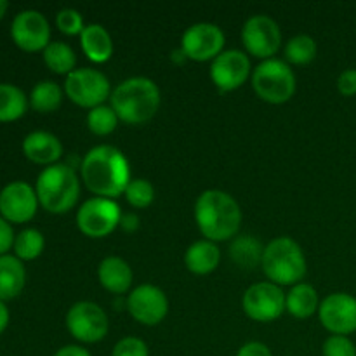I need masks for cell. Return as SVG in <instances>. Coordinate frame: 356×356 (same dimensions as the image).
Listing matches in <instances>:
<instances>
[{
    "instance_id": "obj_19",
    "label": "cell",
    "mask_w": 356,
    "mask_h": 356,
    "mask_svg": "<svg viewBox=\"0 0 356 356\" xmlns=\"http://www.w3.org/2000/svg\"><path fill=\"white\" fill-rule=\"evenodd\" d=\"M97 280L104 291L115 296H122L131 291L134 273L125 259L118 256H108L97 266Z\"/></svg>"
},
{
    "instance_id": "obj_20",
    "label": "cell",
    "mask_w": 356,
    "mask_h": 356,
    "mask_svg": "<svg viewBox=\"0 0 356 356\" xmlns=\"http://www.w3.org/2000/svg\"><path fill=\"white\" fill-rule=\"evenodd\" d=\"M219 263H221V250L218 243L211 240H197L184 252V266L190 273L198 277L211 275L212 271L218 270Z\"/></svg>"
},
{
    "instance_id": "obj_13",
    "label": "cell",
    "mask_w": 356,
    "mask_h": 356,
    "mask_svg": "<svg viewBox=\"0 0 356 356\" xmlns=\"http://www.w3.org/2000/svg\"><path fill=\"white\" fill-rule=\"evenodd\" d=\"M127 312L141 325H159L169 313V299H167L165 292L156 285H138L129 292Z\"/></svg>"
},
{
    "instance_id": "obj_33",
    "label": "cell",
    "mask_w": 356,
    "mask_h": 356,
    "mask_svg": "<svg viewBox=\"0 0 356 356\" xmlns=\"http://www.w3.org/2000/svg\"><path fill=\"white\" fill-rule=\"evenodd\" d=\"M323 356H356V346L348 336L327 337L322 346Z\"/></svg>"
},
{
    "instance_id": "obj_28",
    "label": "cell",
    "mask_w": 356,
    "mask_h": 356,
    "mask_svg": "<svg viewBox=\"0 0 356 356\" xmlns=\"http://www.w3.org/2000/svg\"><path fill=\"white\" fill-rule=\"evenodd\" d=\"M318 54V45L309 35H296L285 44V61L291 65H309Z\"/></svg>"
},
{
    "instance_id": "obj_31",
    "label": "cell",
    "mask_w": 356,
    "mask_h": 356,
    "mask_svg": "<svg viewBox=\"0 0 356 356\" xmlns=\"http://www.w3.org/2000/svg\"><path fill=\"white\" fill-rule=\"evenodd\" d=\"M124 197L127 204L134 209H146L153 204L155 200V188L148 179H131L124 191Z\"/></svg>"
},
{
    "instance_id": "obj_9",
    "label": "cell",
    "mask_w": 356,
    "mask_h": 356,
    "mask_svg": "<svg viewBox=\"0 0 356 356\" xmlns=\"http://www.w3.org/2000/svg\"><path fill=\"white\" fill-rule=\"evenodd\" d=\"M66 329L82 344L103 341L110 330L106 312L92 301H79L66 313Z\"/></svg>"
},
{
    "instance_id": "obj_2",
    "label": "cell",
    "mask_w": 356,
    "mask_h": 356,
    "mask_svg": "<svg viewBox=\"0 0 356 356\" xmlns=\"http://www.w3.org/2000/svg\"><path fill=\"white\" fill-rule=\"evenodd\" d=\"M193 216L205 240L216 243L235 238L242 225L238 202L222 190L202 191L195 202Z\"/></svg>"
},
{
    "instance_id": "obj_22",
    "label": "cell",
    "mask_w": 356,
    "mask_h": 356,
    "mask_svg": "<svg viewBox=\"0 0 356 356\" xmlns=\"http://www.w3.org/2000/svg\"><path fill=\"white\" fill-rule=\"evenodd\" d=\"M320 302L322 301L316 289L312 284L301 282L285 294V312L296 320H308L318 312Z\"/></svg>"
},
{
    "instance_id": "obj_29",
    "label": "cell",
    "mask_w": 356,
    "mask_h": 356,
    "mask_svg": "<svg viewBox=\"0 0 356 356\" xmlns=\"http://www.w3.org/2000/svg\"><path fill=\"white\" fill-rule=\"evenodd\" d=\"M45 238L38 229L26 228L14 238V254L19 261H33L44 252Z\"/></svg>"
},
{
    "instance_id": "obj_23",
    "label": "cell",
    "mask_w": 356,
    "mask_h": 356,
    "mask_svg": "<svg viewBox=\"0 0 356 356\" xmlns=\"http://www.w3.org/2000/svg\"><path fill=\"white\" fill-rule=\"evenodd\" d=\"M26 270L16 256H0V301H9L23 292Z\"/></svg>"
},
{
    "instance_id": "obj_41",
    "label": "cell",
    "mask_w": 356,
    "mask_h": 356,
    "mask_svg": "<svg viewBox=\"0 0 356 356\" xmlns=\"http://www.w3.org/2000/svg\"><path fill=\"white\" fill-rule=\"evenodd\" d=\"M7 9H9V3H7L6 0H0V19H2V17L6 16Z\"/></svg>"
},
{
    "instance_id": "obj_1",
    "label": "cell",
    "mask_w": 356,
    "mask_h": 356,
    "mask_svg": "<svg viewBox=\"0 0 356 356\" xmlns=\"http://www.w3.org/2000/svg\"><path fill=\"white\" fill-rule=\"evenodd\" d=\"M80 174L90 193L111 200L124 195L132 179L127 156L111 145L90 148L80 163Z\"/></svg>"
},
{
    "instance_id": "obj_10",
    "label": "cell",
    "mask_w": 356,
    "mask_h": 356,
    "mask_svg": "<svg viewBox=\"0 0 356 356\" xmlns=\"http://www.w3.org/2000/svg\"><path fill=\"white\" fill-rule=\"evenodd\" d=\"M242 309L254 322H275L285 312V292L277 284L257 282L243 292Z\"/></svg>"
},
{
    "instance_id": "obj_12",
    "label": "cell",
    "mask_w": 356,
    "mask_h": 356,
    "mask_svg": "<svg viewBox=\"0 0 356 356\" xmlns=\"http://www.w3.org/2000/svg\"><path fill=\"white\" fill-rule=\"evenodd\" d=\"M225 33L214 23H195L181 37V51L197 63L214 61L225 49Z\"/></svg>"
},
{
    "instance_id": "obj_21",
    "label": "cell",
    "mask_w": 356,
    "mask_h": 356,
    "mask_svg": "<svg viewBox=\"0 0 356 356\" xmlns=\"http://www.w3.org/2000/svg\"><path fill=\"white\" fill-rule=\"evenodd\" d=\"M80 47L87 59L96 65L110 61V58L113 56V40H111L110 31L103 24H86L83 31L80 33Z\"/></svg>"
},
{
    "instance_id": "obj_35",
    "label": "cell",
    "mask_w": 356,
    "mask_h": 356,
    "mask_svg": "<svg viewBox=\"0 0 356 356\" xmlns=\"http://www.w3.org/2000/svg\"><path fill=\"white\" fill-rule=\"evenodd\" d=\"M337 90L346 97L356 96V70H344V72L337 76Z\"/></svg>"
},
{
    "instance_id": "obj_25",
    "label": "cell",
    "mask_w": 356,
    "mask_h": 356,
    "mask_svg": "<svg viewBox=\"0 0 356 356\" xmlns=\"http://www.w3.org/2000/svg\"><path fill=\"white\" fill-rule=\"evenodd\" d=\"M26 94L13 83H0V122H14L28 110Z\"/></svg>"
},
{
    "instance_id": "obj_5",
    "label": "cell",
    "mask_w": 356,
    "mask_h": 356,
    "mask_svg": "<svg viewBox=\"0 0 356 356\" xmlns=\"http://www.w3.org/2000/svg\"><path fill=\"white\" fill-rule=\"evenodd\" d=\"M261 268L268 277V282L284 285H298L306 277L308 264L301 245L291 236H278L264 247Z\"/></svg>"
},
{
    "instance_id": "obj_4",
    "label": "cell",
    "mask_w": 356,
    "mask_h": 356,
    "mask_svg": "<svg viewBox=\"0 0 356 356\" xmlns=\"http://www.w3.org/2000/svg\"><path fill=\"white\" fill-rule=\"evenodd\" d=\"M38 204L51 214H66L80 198V179L76 170L68 163H54L38 174L37 184Z\"/></svg>"
},
{
    "instance_id": "obj_15",
    "label": "cell",
    "mask_w": 356,
    "mask_h": 356,
    "mask_svg": "<svg viewBox=\"0 0 356 356\" xmlns=\"http://www.w3.org/2000/svg\"><path fill=\"white\" fill-rule=\"evenodd\" d=\"M318 318L332 336H350L356 332V298L348 292L327 296L320 302Z\"/></svg>"
},
{
    "instance_id": "obj_37",
    "label": "cell",
    "mask_w": 356,
    "mask_h": 356,
    "mask_svg": "<svg viewBox=\"0 0 356 356\" xmlns=\"http://www.w3.org/2000/svg\"><path fill=\"white\" fill-rule=\"evenodd\" d=\"M236 356H273L270 348L259 341H249L238 350Z\"/></svg>"
},
{
    "instance_id": "obj_38",
    "label": "cell",
    "mask_w": 356,
    "mask_h": 356,
    "mask_svg": "<svg viewBox=\"0 0 356 356\" xmlns=\"http://www.w3.org/2000/svg\"><path fill=\"white\" fill-rule=\"evenodd\" d=\"M54 356H90V353L79 344H68V346L59 348Z\"/></svg>"
},
{
    "instance_id": "obj_7",
    "label": "cell",
    "mask_w": 356,
    "mask_h": 356,
    "mask_svg": "<svg viewBox=\"0 0 356 356\" xmlns=\"http://www.w3.org/2000/svg\"><path fill=\"white\" fill-rule=\"evenodd\" d=\"M63 90L72 103L80 108H87V110L101 106L111 96V86L108 76L94 68L73 70L66 76Z\"/></svg>"
},
{
    "instance_id": "obj_6",
    "label": "cell",
    "mask_w": 356,
    "mask_h": 356,
    "mask_svg": "<svg viewBox=\"0 0 356 356\" xmlns=\"http://www.w3.org/2000/svg\"><path fill=\"white\" fill-rule=\"evenodd\" d=\"M252 89L259 99L270 104H284L296 94V75L284 59L271 58L261 61L252 70Z\"/></svg>"
},
{
    "instance_id": "obj_8",
    "label": "cell",
    "mask_w": 356,
    "mask_h": 356,
    "mask_svg": "<svg viewBox=\"0 0 356 356\" xmlns=\"http://www.w3.org/2000/svg\"><path fill=\"white\" fill-rule=\"evenodd\" d=\"M122 211L111 198L92 197L76 211V228L89 238H104L120 226Z\"/></svg>"
},
{
    "instance_id": "obj_30",
    "label": "cell",
    "mask_w": 356,
    "mask_h": 356,
    "mask_svg": "<svg viewBox=\"0 0 356 356\" xmlns=\"http://www.w3.org/2000/svg\"><path fill=\"white\" fill-rule=\"evenodd\" d=\"M120 118L117 117L115 110L108 104H101V106L92 108L87 113V127L94 136H110L115 132Z\"/></svg>"
},
{
    "instance_id": "obj_26",
    "label": "cell",
    "mask_w": 356,
    "mask_h": 356,
    "mask_svg": "<svg viewBox=\"0 0 356 356\" xmlns=\"http://www.w3.org/2000/svg\"><path fill=\"white\" fill-rule=\"evenodd\" d=\"M30 106L38 113H52L61 106L63 101V89L52 80H42L31 89Z\"/></svg>"
},
{
    "instance_id": "obj_40",
    "label": "cell",
    "mask_w": 356,
    "mask_h": 356,
    "mask_svg": "<svg viewBox=\"0 0 356 356\" xmlns=\"http://www.w3.org/2000/svg\"><path fill=\"white\" fill-rule=\"evenodd\" d=\"M7 325H9V309L3 301H0V334L7 329Z\"/></svg>"
},
{
    "instance_id": "obj_18",
    "label": "cell",
    "mask_w": 356,
    "mask_h": 356,
    "mask_svg": "<svg viewBox=\"0 0 356 356\" xmlns=\"http://www.w3.org/2000/svg\"><path fill=\"white\" fill-rule=\"evenodd\" d=\"M23 153L30 162L49 167L61 159L63 145L58 136L47 131H35L23 139Z\"/></svg>"
},
{
    "instance_id": "obj_34",
    "label": "cell",
    "mask_w": 356,
    "mask_h": 356,
    "mask_svg": "<svg viewBox=\"0 0 356 356\" xmlns=\"http://www.w3.org/2000/svg\"><path fill=\"white\" fill-rule=\"evenodd\" d=\"M111 356H149V348L139 337L127 336L115 344Z\"/></svg>"
},
{
    "instance_id": "obj_39",
    "label": "cell",
    "mask_w": 356,
    "mask_h": 356,
    "mask_svg": "<svg viewBox=\"0 0 356 356\" xmlns=\"http://www.w3.org/2000/svg\"><path fill=\"white\" fill-rule=\"evenodd\" d=\"M120 228L127 233L136 232L139 228V218L136 214H122Z\"/></svg>"
},
{
    "instance_id": "obj_27",
    "label": "cell",
    "mask_w": 356,
    "mask_h": 356,
    "mask_svg": "<svg viewBox=\"0 0 356 356\" xmlns=\"http://www.w3.org/2000/svg\"><path fill=\"white\" fill-rule=\"evenodd\" d=\"M44 63L52 73L68 76L73 70H76V56L73 49L65 42H51L44 49Z\"/></svg>"
},
{
    "instance_id": "obj_14",
    "label": "cell",
    "mask_w": 356,
    "mask_h": 356,
    "mask_svg": "<svg viewBox=\"0 0 356 356\" xmlns=\"http://www.w3.org/2000/svg\"><path fill=\"white\" fill-rule=\"evenodd\" d=\"M252 76L249 54L238 49L222 51L211 63V80L221 92L240 89Z\"/></svg>"
},
{
    "instance_id": "obj_17",
    "label": "cell",
    "mask_w": 356,
    "mask_h": 356,
    "mask_svg": "<svg viewBox=\"0 0 356 356\" xmlns=\"http://www.w3.org/2000/svg\"><path fill=\"white\" fill-rule=\"evenodd\" d=\"M37 209V191L24 181H13L0 191V214L6 221L23 225L33 219Z\"/></svg>"
},
{
    "instance_id": "obj_16",
    "label": "cell",
    "mask_w": 356,
    "mask_h": 356,
    "mask_svg": "<svg viewBox=\"0 0 356 356\" xmlns=\"http://www.w3.org/2000/svg\"><path fill=\"white\" fill-rule=\"evenodd\" d=\"M14 44L26 52H38L51 44V26L47 17L33 9L21 10L10 24Z\"/></svg>"
},
{
    "instance_id": "obj_11",
    "label": "cell",
    "mask_w": 356,
    "mask_h": 356,
    "mask_svg": "<svg viewBox=\"0 0 356 356\" xmlns=\"http://www.w3.org/2000/svg\"><path fill=\"white\" fill-rule=\"evenodd\" d=\"M242 42L247 54L257 59H271L282 45V31L277 21L266 14H256L243 23Z\"/></svg>"
},
{
    "instance_id": "obj_3",
    "label": "cell",
    "mask_w": 356,
    "mask_h": 356,
    "mask_svg": "<svg viewBox=\"0 0 356 356\" xmlns=\"http://www.w3.org/2000/svg\"><path fill=\"white\" fill-rule=\"evenodd\" d=\"M160 103L162 96L159 86L148 76H131L124 80L111 90L110 96V106L120 122L129 125H141L152 120Z\"/></svg>"
},
{
    "instance_id": "obj_24",
    "label": "cell",
    "mask_w": 356,
    "mask_h": 356,
    "mask_svg": "<svg viewBox=\"0 0 356 356\" xmlns=\"http://www.w3.org/2000/svg\"><path fill=\"white\" fill-rule=\"evenodd\" d=\"M264 247L252 235H236L229 245V256L240 268H254L261 264Z\"/></svg>"
},
{
    "instance_id": "obj_36",
    "label": "cell",
    "mask_w": 356,
    "mask_h": 356,
    "mask_svg": "<svg viewBox=\"0 0 356 356\" xmlns=\"http://www.w3.org/2000/svg\"><path fill=\"white\" fill-rule=\"evenodd\" d=\"M14 238L16 235H14L10 222L0 216V256H6L7 250L13 249Z\"/></svg>"
},
{
    "instance_id": "obj_32",
    "label": "cell",
    "mask_w": 356,
    "mask_h": 356,
    "mask_svg": "<svg viewBox=\"0 0 356 356\" xmlns=\"http://www.w3.org/2000/svg\"><path fill=\"white\" fill-rule=\"evenodd\" d=\"M56 26L61 33L75 37V35L82 33L86 24H83L82 14L76 9H61L56 14Z\"/></svg>"
}]
</instances>
